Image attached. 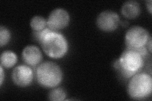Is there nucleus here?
<instances>
[{"instance_id": "nucleus-1", "label": "nucleus", "mask_w": 152, "mask_h": 101, "mask_svg": "<svg viewBox=\"0 0 152 101\" xmlns=\"http://www.w3.org/2000/svg\"><path fill=\"white\" fill-rule=\"evenodd\" d=\"M32 37L34 41L39 43L45 53L51 58H61L69 50L68 41L65 36L49 27L41 31H33Z\"/></svg>"}, {"instance_id": "nucleus-2", "label": "nucleus", "mask_w": 152, "mask_h": 101, "mask_svg": "<svg viewBox=\"0 0 152 101\" xmlns=\"http://www.w3.org/2000/svg\"><path fill=\"white\" fill-rule=\"evenodd\" d=\"M144 62V57L140 54L127 48L123 51L119 59L114 62L113 66L122 76L129 78L142 69Z\"/></svg>"}, {"instance_id": "nucleus-3", "label": "nucleus", "mask_w": 152, "mask_h": 101, "mask_svg": "<svg viewBox=\"0 0 152 101\" xmlns=\"http://www.w3.org/2000/svg\"><path fill=\"white\" fill-rule=\"evenodd\" d=\"M36 76L38 84L45 88H54L63 79V72L60 67L52 61H45L37 66Z\"/></svg>"}, {"instance_id": "nucleus-4", "label": "nucleus", "mask_w": 152, "mask_h": 101, "mask_svg": "<svg viewBox=\"0 0 152 101\" xmlns=\"http://www.w3.org/2000/svg\"><path fill=\"white\" fill-rule=\"evenodd\" d=\"M127 92L130 97L135 100L147 98L152 92V78L146 73H137L133 75L127 85Z\"/></svg>"}, {"instance_id": "nucleus-5", "label": "nucleus", "mask_w": 152, "mask_h": 101, "mask_svg": "<svg viewBox=\"0 0 152 101\" xmlns=\"http://www.w3.org/2000/svg\"><path fill=\"white\" fill-rule=\"evenodd\" d=\"M150 36L146 28L136 25L128 29L125 35V43L127 49H137L145 46Z\"/></svg>"}, {"instance_id": "nucleus-6", "label": "nucleus", "mask_w": 152, "mask_h": 101, "mask_svg": "<svg viewBox=\"0 0 152 101\" xmlns=\"http://www.w3.org/2000/svg\"><path fill=\"white\" fill-rule=\"evenodd\" d=\"M70 15L64 8H56L52 11L47 20V26L55 31L63 29L69 25Z\"/></svg>"}, {"instance_id": "nucleus-7", "label": "nucleus", "mask_w": 152, "mask_h": 101, "mask_svg": "<svg viewBox=\"0 0 152 101\" xmlns=\"http://www.w3.org/2000/svg\"><path fill=\"white\" fill-rule=\"evenodd\" d=\"M96 23L102 31L113 32L119 25L120 17L115 12L105 10L99 14L96 19Z\"/></svg>"}, {"instance_id": "nucleus-8", "label": "nucleus", "mask_w": 152, "mask_h": 101, "mask_svg": "<svg viewBox=\"0 0 152 101\" xmlns=\"http://www.w3.org/2000/svg\"><path fill=\"white\" fill-rule=\"evenodd\" d=\"M13 83L19 86L29 85L34 78V72L28 66L22 65L16 66L12 73Z\"/></svg>"}, {"instance_id": "nucleus-9", "label": "nucleus", "mask_w": 152, "mask_h": 101, "mask_svg": "<svg viewBox=\"0 0 152 101\" xmlns=\"http://www.w3.org/2000/svg\"><path fill=\"white\" fill-rule=\"evenodd\" d=\"M22 59L27 65L36 66L42 59V55L39 47L36 46H27L22 51Z\"/></svg>"}, {"instance_id": "nucleus-10", "label": "nucleus", "mask_w": 152, "mask_h": 101, "mask_svg": "<svg viewBox=\"0 0 152 101\" xmlns=\"http://www.w3.org/2000/svg\"><path fill=\"white\" fill-rule=\"evenodd\" d=\"M141 12L140 4L134 0L126 1L121 8V13L127 18H134L138 17Z\"/></svg>"}, {"instance_id": "nucleus-11", "label": "nucleus", "mask_w": 152, "mask_h": 101, "mask_svg": "<svg viewBox=\"0 0 152 101\" xmlns=\"http://www.w3.org/2000/svg\"><path fill=\"white\" fill-rule=\"evenodd\" d=\"M17 62V54L11 51H3L1 54V65L7 68H12Z\"/></svg>"}, {"instance_id": "nucleus-12", "label": "nucleus", "mask_w": 152, "mask_h": 101, "mask_svg": "<svg viewBox=\"0 0 152 101\" xmlns=\"http://www.w3.org/2000/svg\"><path fill=\"white\" fill-rule=\"evenodd\" d=\"M30 25L34 31H41L46 28L47 20L44 17L36 15L32 18Z\"/></svg>"}, {"instance_id": "nucleus-13", "label": "nucleus", "mask_w": 152, "mask_h": 101, "mask_svg": "<svg viewBox=\"0 0 152 101\" xmlns=\"http://www.w3.org/2000/svg\"><path fill=\"white\" fill-rule=\"evenodd\" d=\"M66 94L61 88H55L51 90L48 94V99L52 101H61L65 100Z\"/></svg>"}, {"instance_id": "nucleus-14", "label": "nucleus", "mask_w": 152, "mask_h": 101, "mask_svg": "<svg viewBox=\"0 0 152 101\" xmlns=\"http://www.w3.org/2000/svg\"><path fill=\"white\" fill-rule=\"evenodd\" d=\"M11 38V33L7 28L3 26L0 27V45L1 47L6 45Z\"/></svg>"}, {"instance_id": "nucleus-15", "label": "nucleus", "mask_w": 152, "mask_h": 101, "mask_svg": "<svg viewBox=\"0 0 152 101\" xmlns=\"http://www.w3.org/2000/svg\"><path fill=\"white\" fill-rule=\"evenodd\" d=\"M146 6L147 9H148V12L150 14H151V7H152V2L151 0H148V1H146Z\"/></svg>"}, {"instance_id": "nucleus-16", "label": "nucleus", "mask_w": 152, "mask_h": 101, "mask_svg": "<svg viewBox=\"0 0 152 101\" xmlns=\"http://www.w3.org/2000/svg\"><path fill=\"white\" fill-rule=\"evenodd\" d=\"M4 70H3V66L1 65V80H0V84H1V85H3V81H4Z\"/></svg>"}, {"instance_id": "nucleus-17", "label": "nucleus", "mask_w": 152, "mask_h": 101, "mask_svg": "<svg viewBox=\"0 0 152 101\" xmlns=\"http://www.w3.org/2000/svg\"><path fill=\"white\" fill-rule=\"evenodd\" d=\"M147 49H148L150 52H151V37H150V39L148 41V42H147Z\"/></svg>"}]
</instances>
